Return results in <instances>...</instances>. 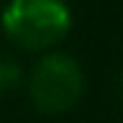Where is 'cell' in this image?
Returning <instances> with one entry per match:
<instances>
[{
  "label": "cell",
  "mask_w": 123,
  "mask_h": 123,
  "mask_svg": "<svg viewBox=\"0 0 123 123\" xmlns=\"http://www.w3.org/2000/svg\"><path fill=\"white\" fill-rule=\"evenodd\" d=\"M71 8L66 0H8L0 26L5 37L24 50H50L71 31Z\"/></svg>",
  "instance_id": "1"
},
{
  "label": "cell",
  "mask_w": 123,
  "mask_h": 123,
  "mask_svg": "<svg viewBox=\"0 0 123 123\" xmlns=\"http://www.w3.org/2000/svg\"><path fill=\"white\" fill-rule=\"evenodd\" d=\"M84 94V71L71 55L50 52L29 76V97L45 115L68 113Z\"/></svg>",
  "instance_id": "2"
},
{
  "label": "cell",
  "mask_w": 123,
  "mask_h": 123,
  "mask_svg": "<svg viewBox=\"0 0 123 123\" xmlns=\"http://www.w3.org/2000/svg\"><path fill=\"white\" fill-rule=\"evenodd\" d=\"M21 84V66L5 55H0V94L16 89Z\"/></svg>",
  "instance_id": "3"
}]
</instances>
